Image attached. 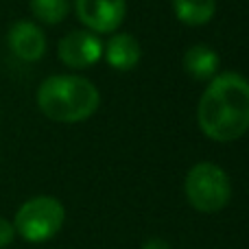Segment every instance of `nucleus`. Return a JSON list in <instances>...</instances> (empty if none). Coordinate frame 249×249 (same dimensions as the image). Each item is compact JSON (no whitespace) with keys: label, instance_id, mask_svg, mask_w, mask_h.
Instances as JSON below:
<instances>
[{"label":"nucleus","instance_id":"obj_3","mask_svg":"<svg viewBox=\"0 0 249 249\" xmlns=\"http://www.w3.org/2000/svg\"><path fill=\"white\" fill-rule=\"evenodd\" d=\"M184 190L190 206L206 214L223 210L232 197V184L228 173L212 162L195 164L186 175Z\"/></svg>","mask_w":249,"mask_h":249},{"label":"nucleus","instance_id":"obj_5","mask_svg":"<svg viewBox=\"0 0 249 249\" xmlns=\"http://www.w3.org/2000/svg\"><path fill=\"white\" fill-rule=\"evenodd\" d=\"M77 16L92 33H114L123 24L127 2L124 0H74Z\"/></svg>","mask_w":249,"mask_h":249},{"label":"nucleus","instance_id":"obj_2","mask_svg":"<svg viewBox=\"0 0 249 249\" xmlns=\"http://www.w3.org/2000/svg\"><path fill=\"white\" fill-rule=\"evenodd\" d=\"M37 105L44 116L55 123H81L99 109L101 94L86 77L55 74L39 86Z\"/></svg>","mask_w":249,"mask_h":249},{"label":"nucleus","instance_id":"obj_13","mask_svg":"<svg viewBox=\"0 0 249 249\" xmlns=\"http://www.w3.org/2000/svg\"><path fill=\"white\" fill-rule=\"evenodd\" d=\"M142 249H171L166 241H162V238H151V241H146Z\"/></svg>","mask_w":249,"mask_h":249},{"label":"nucleus","instance_id":"obj_1","mask_svg":"<svg viewBox=\"0 0 249 249\" xmlns=\"http://www.w3.org/2000/svg\"><path fill=\"white\" fill-rule=\"evenodd\" d=\"M197 121L210 140L232 142L249 129V81L225 72L212 79L199 99Z\"/></svg>","mask_w":249,"mask_h":249},{"label":"nucleus","instance_id":"obj_4","mask_svg":"<svg viewBox=\"0 0 249 249\" xmlns=\"http://www.w3.org/2000/svg\"><path fill=\"white\" fill-rule=\"evenodd\" d=\"M66 219V210L59 199L39 195L20 206L16 212L13 228L16 234H20L29 243H46L61 230Z\"/></svg>","mask_w":249,"mask_h":249},{"label":"nucleus","instance_id":"obj_11","mask_svg":"<svg viewBox=\"0 0 249 249\" xmlns=\"http://www.w3.org/2000/svg\"><path fill=\"white\" fill-rule=\"evenodd\" d=\"M70 9V0H31V11L46 24H59Z\"/></svg>","mask_w":249,"mask_h":249},{"label":"nucleus","instance_id":"obj_6","mask_svg":"<svg viewBox=\"0 0 249 249\" xmlns=\"http://www.w3.org/2000/svg\"><path fill=\"white\" fill-rule=\"evenodd\" d=\"M101 55L103 44L92 31H70L59 42V59L68 68H90Z\"/></svg>","mask_w":249,"mask_h":249},{"label":"nucleus","instance_id":"obj_8","mask_svg":"<svg viewBox=\"0 0 249 249\" xmlns=\"http://www.w3.org/2000/svg\"><path fill=\"white\" fill-rule=\"evenodd\" d=\"M103 53L107 64L116 70H131L140 61V44L129 33L114 35L107 42V46L103 48Z\"/></svg>","mask_w":249,"mask_h":249},{"label":"nucleus","instance_id":"obj_7","mask_svg":"<svg viewBox=\"0 0 249 249\" xmlns=\"http://www.w3.org/2000/svg\"><path fill=\"white\" fill-rule=\"evenodd\" d=\"M9 48L22 61H37L46 53V37L33 22H16L9 31Z\"/></svg>","mask_w":249,"mask_h":249},{"label":"nucleus","instance_id":"obj_12","mask_svg":"<svg viewBox=\"0 0 249 249\" xmlns=\"http://www.w3.org/2000/svg\"><path fill=\"white\" fill-rule=\"evenodd\" d=\"M13 238H16V228H13V223L0 216V249L11 245Z\"/></svg>","mask_w":249,"mask_h":249},{"label":"nucleus","instance_id":"obj_10","mask_svg":"<svg viewBox=\"0 0 249 249\" xmlns=\"http://www.w3.org/2000/svg\"><path fill=\"white\" fill-rule=\"evenodd\" d=\"M173 9L177 20L190 26H199L212 20L216 11V0H173Z\"/></svg>","mask_w":249,"mask_h":249},{"label":"nucleus","instance_id":"obj_9","mask_svg":"<svg viewBox=\"0 0 249 249\" xmlns=\"http://www.w3.org/2000/svg\"><path fill=\"white\" fill-rule=\"evenodd\" d=\"M184 68L195 79H210L219 70V55L206 44H195L184 55Z\"/></svg>","mask_w":249,"mask_h":249}]
</instances>
